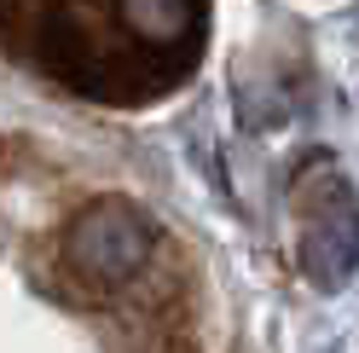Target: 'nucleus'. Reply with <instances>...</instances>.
I'll return each instance as SVG.
<instances>
[{
	"label": "nucleus",
	"mask_w": 359,
	"mask_h": 353,
	"mask_svg": "<svg viewBox=\"0 0 359 353\" xmlns=\"http://www.w3.org/2000/svg\"><path fill=\"white\" fill-rule=\"evenodd\" d=\"M296 255L319 290H348L359 272V197L342 168L313 157L296 174Z\"/></svg>",
	"instance_id": "nucleus-1"
},
{
	"label": "nucleus",
	"mask_w": 359,
	"mask_h": 353,
	"mask_svg": "<svg viewBox=\"0 0 359 353\" xmlns=\"http://www.w3.org/2000/svg\"><path fill=\"white\" fill-rule=\"evenodd\" d=\"M151 255V226L128 203H93L70 226V261L93 284H122L145 267Z\"/></svg>",
	"instance_id": "nucleus-2"
},
{
	"label": "nucleus",
	"mask_w": 359,
	"mask_h": 353,
	"mask_svg": "<svg viewBox=\"0 0 359 353\" xmlns=\"http://www.w3.org/2000/svg\"><path fill=\"white\" fill-rule=\"evenodd\" d=\"M122 18L145 41H174L191 24V0H122Z\"/></svg>",
	"instance_id": "nucleus-3"
}]
</instances>
